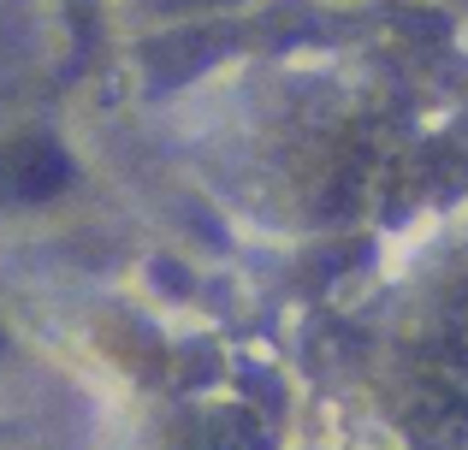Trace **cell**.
Wrapping results in <instances>:
<instances>
[{
  "label": "cell",
  "instance_id": "1",
  "mask_svg": "<svg viewBox=\"0 0 468 450\" xmlns=\"http://www.w3.org/2000/svg\"><path fill=\"white\" fill-rule=\"evenodd\" d=\"M66 178H71V161H66V149H59V142H48V137L12 142L6 161H0V184H6L18 202L59 196V190H66Z\"/></svg>",
  "mask_w": 468,
  "mask_h": 450
}]
</instances>
